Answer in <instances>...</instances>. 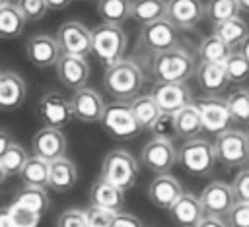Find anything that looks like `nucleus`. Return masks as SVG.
Instances as JSON below:
<instances>
[{
    "instance_id": "nucleus-7",
    "label": "nucleus",
    "mask_w": 249,
    "mask_h": 227,
    "mask_svg": "<svg viewBox=\"0 0 249 227\" xmlns=\"http://www.w3.org/2000/svg\"><path fill=\"white\" fill-rule=\"evenodd\" d=\"M99 122L103 124L105 132L109 136H113L115 140H130V138L138 136L142 130L130 111L128 101H113V103L105 105V111H103Z\"/></svg>"
},
{
    "instance_id": "nucleus-18",
    "label": "nucleus",
    "mask_w": 249,
    "mask_h": 227,
    "mask_svg": "<svg viewBox=\"0 0 249 227\" xmlns=\"http://www.w3.org/2000/svg\"><path fill=\"white\" fill-rule=\"evenodd\" d=\"M31 149H33V155L51 163L58 157H64V153H66V136L62 134L60 128L43 126L41 130L35 132V136L31 140Z\"/></svg>"
},
{
    "instance_id": "nucleus-50",
    "label": "nucleus",
    "mask_w": 249,
    "mask_h": 227,
    "mask_svg": "<svg viewBox=\"0 0 249 227\" xmlns=\"http://www.w3.org/2000/svg\"><path fill=\"white\" fill-rule=\"evenodd\" d=\"M49 10H64L72 0H45Z\"/></svg>"
},
{
    "instance_id": "nucleus-41",
    "label": "nucleus",
    "mask_w": 249,
    "mask_h": 227,
    "mask_svg": "<svg viewBox=\"0 0 249 227\" xmlns=\"http://www.w3.org/2000/svg\"><path fill=\"white\" fill-rule=\"evenodd\" d=\"M117 213L97 208V206H89L84 210V217H86V227H111L113 217Z\"/></svg>"
},
{
    "instance_id": "nucleus-12",
    "label": "nucleus",
    "mask_w": 249,
    "mask_h": 227,
    "mask_svg": "<svg viewBox=\"0 0 249 227\" xmlns=\"http://www.w3.org/2000/svg\"><path fill=\"white\" fill-rule=\"evenodd\" d=\"M37 114L49 128H62L72 120L70 99L56 91H47L37 103Z\"/></svg>"
},
{
    "instance_id": "nucleus-21",
    "label": "nucleus",
    "mask_w": 249,
    "mask_h": 227,
    "mask_svg": "<svg viewBox=\"0 0 249 227\" xmlns=\"http://www.w3.org/2000/svg\"><path fill=\"white\" fill-rule=\"evenodd\" d=\"M169 215L177 227H196V223L204 217V210L200 198L193 192H183L169 208Z\"/></svg>"
},
{
    "instance_id": "nucleus-22",
    "label": "nucleus",
    "mask_w": 249,
    "mask_h": 227,
    "mask_svg": "<svg viewBox=\"0 0 249 227\" xmlns=\"http://www.w3.org/2000/svg\"><path fill=\"white\" fill-rule=\"evenodd\" d=\"M27 95V85L23 78L16 72H0V109H18Z\"/></svg>"
},
{
    "instance_id": "nucleus-45",
    "label": "nucleus",
    "mask_w": 249,
    "mask_h": 227,
    "mask_svg": "<svg viewBox=\"0 0 249 227\" xmlns=\"http://www.w3.org/2000/svg\"><path fill=\"white\" fill-rule=\"evenodd\" d=\"M56 227H86L84 210H78V208L64 210V211L58 215Z\"/></svg>"
},
{
    "instance_id": "nucleus-15",
    "label": "nucleus",
    "mask_w": 249,
    "mask_h": 227,
    "mask_svg": "<svg viewBox=\"0 0 249 227\" xmlns=\"http://www.w3.org/2000/svg\"><path fill=\"white\" fill-rule=\"evenodd\" d=\"M204 17L202 0H165V19L179 31L193 29Z\"/></svg>"
},
{
    "instance_id": "nucleus-25",
    "label": "nucleus",
    "mask_w": 249,
    "mask_h": 227,
    "mask_svg": "<svg viewBox=\"0 0 249 227\" xmlns=\"http://www.w3.org/2000/svg\"><path fill=\"white\" fill-rule=\"evenodd\" d=\"M195 78H196L200 89L206 91L208 95H220L228 87V83H230V80L226 76V70H224V64L200 62L196 66Z\"/></svg>"
},
{
    "instance_id": "nucleus-27",
    "label": "nucleus",
    "mask_w": 249,
    "mask_h": 227,
    "mask_svg": "<svg viewBox=\"0 0 249 227\" xmlns=\"http://www.w3.org/2000/svg\"><path fill=\"white\" fill-rule=\"evenodd\" d=\"M173 126H175V136L183 138V140H191V138H198V134L204 130L202 128V120H200V113L195 107V101L183 109H179L177 113H173Z\"/></svg>"
},
{
    "instance_id": "nucleus-6",
    "label": "nucleus",
    "mask_w": 249,
    "mask_h": 227,
    "mask_svg": "<svg viewBox=\"0 0 249 227\" xmlns=\"http://www.w3.org/2000/svg\"><path fill=\"white\" fill-rule=\"evenodd\" d=\"M216 161L226 167H243L249 161V136L243 130H224L214 140Z\"/></svg>"
},
{
    "instance_id": "nucleus-13",
    "label": "nucleus",
    "mask_w": 249,
    "mask_h": 227,
    "mask_svg": "<svg viewBox=\"0 0 249 227\" xmlns=\"http://www.w3.org/2000/svg\"><path fill=\"white\" fill-rule=\"evenodd\" d=\"M70 109H72V118L86 122V124H93L101 120L105 103L95 89L84 85L76 89L74 95L70 97Z\"/></svg>"
},
{
    "instance_id": "nucleus-30",
    "label": "nucleus",
    "mask_w": 249,
    "mask_h": 227,
    "mask_svg": "<svg viewBox=\"0 0 249 227\" xmlns=\"http://www.w3.org/2000/svg\"><path fill=\"white\" fill-rule=\"evenodd\" d=\"M128 103H130V111H132V114H134V118H136V122L140 124L142 130H144V128L150 130V126H152V124L156 122V118L161 114V111L158 109V105H156V101L152 99L150 93H148V95H136V97L130 99Z\"/></svg>"
},
{
    "instance_id": "nucleus-55",
    "label": "nucleus",
    "mask_w": 249,
    "mask_h": 227,
    "mask_svg": "<svg viewBox=\"0 0 249 227\" xmlns=\"http://www.w3.org/2000/svg\"><path fill=\"white\" fill-rule=\"evenodd\" d=\"M247 136H249V128H247Z\"/></svg>"
},
{
    "instance_id": "nucleus-1",
    "label": "nucleus",
    "mask_w": 249,
    "mask_h": 227,
    "mask_svg": "<svg viewBox=\"0 0 249 227\" xmlns=\"http://www.w3.org/2000/svg\"><path fill=\"white\" fill-rule=\"evenodd\" d=\"M103 85L115 101H130L140 95V89L144 85V74L136 62L121 58L111 66H105Z\"/></svg>"
},
{
    "instance_id": "nucleus-53",
    "label": "nucleus",
    "mask_w": 249,
    "mask_h": 227,
    "mask_svg": "<svg viewBox=\"0 0 249 227\" xmlns=\"http://www.w3.org/2000/svg\"><path fill=\"white\" fill-rule=\"evenodd\" d=\"M6 177H8V175L4 173V169H2V165H0V184H2L4 180H6Z\"/></svg>"
},
{
    "instance_id": "nucleus-52",
    "label": "nucleus",
    "mask_w": 249,
    "mask_h": 227,
    "mask_svg": "<svg viewBox=\"0 0 249 227\" xmlns=\"http://www.w3.org/2000/svg\"><path fill=\"white\" fill-rule=\"evenodd\" d=\"M237 6H239V10L249 12V0H237Z\"/></svg>"
},
{
    "instance_id": "nucleus-10",
    "label": "nucleus",
    "mask_w": 249,
    "mask_h": 227,
    "mask_svg": "<svg viewBox=\"0 0 249 227\" xmlns=\"http://www.w3.org/2000/svg\"><path fill=\"white\" fill-rule=\"evenodd\" d=\"M62 54L88 56L91 52V31L80 21H64L54 35Z\"/></svg>"
},
{
    "instance_id": "nucleus-19",
    "label": "nucleus",
    "mask_w": 249,
    "mask_h": 227,
    "mask_svg": "<svg viewBox=\"0 0 249 227\" xmlns=\"http://www.w3.org/2000/svg\"><path fill=\"white\" fill-rule=\"evenodd\" d=\"M56 76L60 83L68 89H80L86 85L89 78V64L84 56H74V54H60V58L54 64Z\"/></svg>"
},
{
    "instance_id": "nucleus-35",
    "label": "nucleus",
    "mask_w": 249,
    "mask_h": 227,
    "mask_svg": "<svg viewBox=\"0 0 249 227\" xmlns=\"http://www.w3.org/2000/svg\"><path fill=\"white\" fill-rule=\"evenodd\" d=\"M226 105L233 122L249 124V89H243V87L233 89L226 97Z\"/></svg>"
},
{
    "instance_id": "nucleus-16",
    "label": "nucleus",
    "mask_w": 249,
    "mask_h": 227,
    "mask_svg": "<svg viewBox=\"0 0 249 227\" xmlns=\"http://www.w3.org/2000/svg\"><path fill=\"white\" fill-rule=\"evenodd\" d=\"M198 198H200L204 215H218V217H222L235 204V196H233L231 184H226L222 180H212L210 184H206Z\"/></svg>"
},
{
    "instance_id": "nucleus-23",
    "label": "nucleus",
    "mask_w": 249,
    "mask_h": 227,
    "mask_svg": "<svg viewBox=\"0 0 249 227\" xmlns=\"http://www.w3.org/2000/svg\"><path fill=\"white\" fill-rule=\"evenodd\" d=\"M78 180V169L76 163L68 157H58L54 161L49 163V180H47V188L62 194L68 192Z\"/></svg>"
},
{
    "instance_id": "nucleus-26",
    "label": "nucleus",
    "mask_w": 249,
    "mask_h": 227,
    "mask_svg": "<svg viewBox=\"0 0 249 227\" xmlns=\"http://www.w3.org/2000/svg\"><path fill=\"white\" fill-rule=\"evenodd\" d=\"M212 35H216L226 47H230L231 50H235L249 37V25H247V21L241 16H235V17H230L226 21L216 23Z\"/></svg>"
},
{
    "instance_id": "nucleus-38",
    "label": "nucleus",
    "mask_w": 249,
    "mask_h": 227,
    "mask_svg": "<svg viewBox=\"0 0 249 227\" xmlns=\"http://www.w3.org/2000/svg\"><path fill=\"white\" fill-rule=\"evenodd\" d=\"M27 157H29V155H27L25 147H23L21 144L14 142V144L6 149V153L0 157V165H2V169H4V173H6L8 177L19 175V171H21V167L25 165Z\"/></svg>"
},
{
    "instance_id": "nucleus-51",
    "label": "nucleus",
    "mask_w": 249,
    "mask_h": 227,
    "mask_svg": "<svg viewBox=\"0 0 249 227\" xmlns=\"http://www.w3.org/2000/svg\"><path fill=\"white\" fill-rule=\"evenodd\" d=\"M239 50L243 52V56H245V58H247V62H249V37H247V39H245V43L239 47Z\"/></svg>"
},
{
    "instance_id": "nucleus-24",
    "label": "nucleus",
    "mask_w": 249,
    "mask_h": 227,
    "mask_svg": "<svg viewBox=\"0 0 249 227\" xmlns=\"http://www.w3.org/2000/svg\"><path fill=\"white\" fill-rule=\"evenodd\" d=\"M89 202H91V206L119 213V211H123V206H124V192L121 188H117L115 184H111L103 178H97L89 188Z\"/></svg>"
},
{
    "instance_id": "nucleus-33",
    "label": "nucleus",
    "mask_w": 249,
    "mask_h": 227,
    "mask_svg": "<svg viewBox=\"0 0 249 227\" xmlns=\"http://www.w3.org/2000/svg\"><path fill=\"white\" fill-rule=\"evenodd\" d=\"M14 204L27 208V210H31L43 217V213L49 208V194L41 186H23L21 192L14 198Z\"/></svg>"
},
{
    "instance_id": "nucleus-36",
    "label": "nucleus",
    "mask_w": 249,
    "mask_h": 227,
    "mask_svg": "<svg viewBox=\"0 0 249 227\" xmlns=\"http://www.w3.org/2000/svg\"><path fill=\"white\" fill-rule=\"evenodd\" d=\"M239 12L241 10L237 6V0H208L204 4V17H208L214 25L239 16Z\"/></svg>"
},
{
    "instance_id": "nucleus-43",
    "label": "nucleus",
    "mask_w": 249,
    "mask_h": 227,
    "mask_svg": "<svg viewBox=\"0 0 249 227\" xmlns=\"http://www.w3.org/2000/svg\"><path fill=\"white\" fill-rule=\"evenodd\" d=\"M150 132L154 134V138H165V140H173L175 138V126H173V114H165L161 113L156 122L150 126Z\"/></svg>"
},
{
    "instance_id": "nucleus-17",
    "label": "nucleus",
    "mask_w": 249,
    "mask_h": 227,
    "mask_svg": "<svg viewBox=\"0 0 249 227\" xmlns=\"http://www.w3.org/2000/svg\"><path fill=\"white\" fill-rule=\"evenodd\" d=\"M25 52H27L29 62L37 68H43V70L53 68L62 54L56 39L53 35H47V33L29 37L27 45H25Z\"/></svg>"
},
{
    "instance_id": "nucleus-9",
    "label": "nucleus",
    "mask_w": 249,
    "mask_h": 227,
    "mask_svg": "<svg viewBox=\"0 0 249 227\" xmlns=\"http://www.w3.org/2000/svg\"><path fill=\"white\" fill-rule=\"evenodd\" d=\"M140 161L144 163L146 169H150L156 175L169 173L177 163V147H175L173 140L152 138L150 142L144 144Z\"/></svg>"
},
{
    "instance_id": "nucleus-11",
    "label": "nucleus",
    "mask_w": 249,
    "mask_h": 227,
    "mask_svg": "<svg viewBox=\"0 0 249 227\" xmlns=\"http://www.w3.org/2000/svg\"><path fill=\"white\" fill-rule=\"evenodd\" d=\"M152 99L156 101L158 109L165 114H173L179 109L193 103V93L187 83H169V81H158L154 83L150 91Z\"/></svg>"
},
{
    "instance_id": "nucleus-49",
    "label": "nucleus",
    "mask_w": 249,
    "mask_h": 227,
    "mask_svg": "<svg viewBox=\"0 0 249 227\" xmlns=\"http://www.w3.org/2000/svg\"><path fill=\"white\" fill-rule=\"evenodd\" d=\"M0 227H14L12 217H10V211H8V206L0 208Z\"/></svg>"
},
{
    "instance_id": "nucleus-56",
    "label": "nucleus",
    "mask_w": 249,
    "mask_h": 227,
    "mask_svg": "<svg viewBox=\"0 0 249 227\" xmlns=\"http://www.w3.org/2000/svg\"><path fill=\"white\" fill-rule=\"evenodd\" d=\"M247 165H249V161H247Z\"/></svg>"
},
{
    "instance_id": "nucleus-54",
    "label": "nucleus",
    "mask_w": 249,
    "mask_h": 227,
    "mask_svg": "<svg viewBox=\"0 0 249 227\" xmlns=\"http://www.w3.org/2000/svg\"><path fill=\"white\" fill-rule=\"evenodd\" d=\"M10 0H0V6H4V4H8Z\"/></svg>"
},
{
    "instance_id": "nucleus-5",
    "label": "nucleus",
    "mask_w": 249,
    "mask_h": 227,
    "mask_svg": "<svg viewBox=\"0 0 249 227\" xmlns=\"http://www.w3.org/2000/svg\"><path fill=\"white\" fill-rule=\"evenodd\" d=\"M138 177V163L126 149H113L105 155L101 163V177L103 180L115 184L123 192L130 190Z\"/></svg>"
},
{
    "instance_id": "nucleus-8",
    "label": "nucleus",
    "mask_w": 249,
    "mask_h": 227,
    "mask_svg": "<svg viewBox=\"0 0 249 227\" xmlns=\"http://www.w3.org/2000/svg\"><path fill=\"white\" fill-rule=\"evenodd\" d=\"M138 45L152 54L169 50L173 47H179V29L171 25L165 17L146 23L138 33Z\"/></svg>"
},
{
    "instance_id": "nucleus-29",
    "label": "nucleus",
    "mask_w": 249,
    "mask_h": 227,
    "mask_svg": "<svg viewBox=\"0 0 249 227\" xmlns=\"http://www.w3.org/2000/svg\"><path fill=\"white\" fill-rule=\"evenodd\" d=\"M130 17L140 25L165 17V0H130Z\"/></svg>"
},
{
    "instance_id": "nucleus-46",
    "label": "nucleus",
    "mask_w": 249,
    "mask_h": 227,
    "mask_svg": "<svg viewBox=\"0 0 249 227\" xmlns=\"http://www.w3.org/2000/svg\"><path fill=\"white\" fill-rule=\"evenodd\" d=\"M111 227H142V221H140L136 215H130V213H123V211H119V213L113 217Z\"/></svg>"
},
{
    "instance_id": "nucleus-32",
    "label": "nucleus",
    "mask_w": 249,
    "mask_h": 227,
    "mask_svg": "<svg viewBox=\"0 0 249 227\" xmlns=\"http://www.w3.org/2000/svg\"><path fill=\"white\" fill-rule=\"evenodd\" d=\"M97 16L103 23L123 25L130 17V0H97Z\"/></svg>"
},
{
    "instance_id": "nucleus-20",
    "label": "nucleus",
    "mask_w": 249,
    "mask_h": 227,
    "mask_svg": "<svg viewBox=\"0 0 249 227\" xmlns=\"http://www.w3.org/2000/svg\"><path fill=\"white\" fill-rule=\"evenodd\" d=\"M183 194V186L181 182L171 177L169 173L158 175L152 178V182L148 184V198L156 208L161 210H169L171 204Z\"/></svg>"
},
{
    "instance_id": "nucleus-37",
    "label": "nucleus",
    "mask_w": 249,
    "mask_h": 227,
    "mask_svg": "<svg viewBox=\"0 0 249 227\" xmlns=\"http://www.w3.org/2000/svg\"><path fill=\"white\" fill-rule=\"evenodd\" d=\"M224 70L231 83H241V81L249 80V62L239 49L230 52V56L224 62Z\"/></svg>"
},
{
    "instance_id": "nucleus-28",
    "label": "nucleus",
    "mask_w": 249,
    "mask_h": 227,
    "mask_svg": "<svg viewBox=\"0 0 249 227\" xmlns=\"http://www.w3.org/2000/svg\"><path fill=\"white\" fill-rule=\"evenodd\" d=\"M25 17L16 4L8 2L0 6V39H18L25 29Z\"/></svg>"
},
{
    "instance_id": "nucleus-14",
    "label": "nucleus",
    "mask_w": 249,
    "mask_h": 227,
    "mask_svg": "<svg viewBox=\"0 0 249 227\" xmlns=\"http://www.w3.org/2000/svg\"><path fill=\"white\" fill-rule=\"evenodd\" d=\"M195 107L200 113V120H202L204 130L218 134V132H224L230 128L231 116H230L226 99H222L218 95H208V97L195 101Z\"/></svg>"
},
{
    "instance_id": "nucleus-42",
    "label": "nucleus",
    "mask_w": 249,
    "mask_h": 227,
    "mask_svg": "<svg viewBox=\"0 0 249 227\" xmlns=\"http://www.w3.org/2000/svg\"><path fill=\"white\" fill-rule=\"evenodd\" d=\"M228 227H249V202H235L224 215Z\"/></svg>"
},
{
    "instance_id": "nucleus-44",
    "label": "nucleus",
    "mask_w": 249,
    "mask_h": 227,
    "mask_svg": "<svg viewBox=\"0 0 249 227\" xmlns=\"http://www.w3.org/2000/svg\"><path fill=\"white\" fill-rule=\"evenodd\" d=\"M231 190L235 196V202H249V169H241L233 182H231Z\"/></svg>"
},
{
    "instance_id": "nucleus-2",
    "label": "nucleus",
    "mask_w": 249,
    "mask_h": 227,
    "mask_svg": "<svg viewBox=\"0 0 249 227\" xmlns=\"http://www.w3.org/2000/svg\"><path fill=\"white\" fill-rule=\"evenodd\" d=\"M150 68L158 81H169V83H185L196 72L195 58L191 56L189 50L181 47H173L169 50L152 54Z\"/></svg>"
},
{
    "instance_id": "nucleus-47",
    "label": "nucleus",
    "mask_w": 249,
    "mask_h": 227,
    "mask_svg": "<svg viewBox=\"0 0 249 227\" xmlns=\"http://www.w3.org/2000/svg\"><path fill=\"white\" fill-rule=\"evenodd\" d=\"M196 227H228V225H226L224 217H218V215H204V217L196 223Z\"/></svg>"
},
{
    "instance_id": "nucleus-31",
    "label": "nucleus",
    "mask_w": 249,
    "mask_h": 227,
    "mask_svg": "<svg viewBox=\"0 0 249 227\" xmlns=\"http://www.w3.org/2000/svg\"><path fill=\"white\" fill-rule=\"evenodd\" d=\"M21 180L25 182V186H41L47 188V180H49V161L37 157V155H29L25 165L19 171Z\"/></svg>"
},
{
    "instance_id": "nucleus-39",
    "label": "nucleus",
    "mask_w": 249,
    "mask_h": 227,
    "mask_svg": "<svg viewBox=\"0 0 249 227\" xmlns=\"http://www.w3.org/2000/svg\"><path fill=\"white\" fill-rule=\"evenodd\" d=\"M8 211H10V217H12V223L14 227H37L39 221H41V215L27 210V208H21L18 204H10L8 206Z\"/></svg>"
},
{
    "instance_id": "nucleus-3",
    "label": "nucleus",
    "mask_w": 249,
    "mask_h": 227,
    "mask_svg": "<svg viewBox=\"0 0 249 227\" xmlns=\"http://www.w3.org/2000/svg\"><path fill=\"white\" fill-rule=\"evenodd\" d=\"M128 37L121 25L115 23H99L91 29V52L105 66L119 62L126 50Z\"/></svg>"
},
{
    "instance_id": "nucleus-34",
    "label": "nucleus",
    "mask_w": 249,
    "mask_h": 227,
    "mask_svg": "<svg viewBox=\"0 0 249 227\" xmlns=\"http://www.w3.org/2000/svg\"><path fill=\"white\" fill-rule=\"evenodd\" d=\"M231 49L226 47L216 35H208L200 41L198 45V58L200 62H208V64H224L226 58L230 56Z\"/></svg>"
},
{
    "instance_id": "nucleus-4",
    "label": "nucleus",
    "mask_w": 249,
    "mask_h": 227,
    "mask_svg": "<svg viewBox=\"0 0 249 227\" xmlns=\"http://www.w3.org/2000/svg\"><path fill=\"white\" fill-rule=\"evenodd\" d=\"M179 165L195 177H206L214 169L216 163V151L214 144H210L204 138H191L185 140V144L177 151Z\"/></svg>"
},
{
    "instance_id": "nucleus-40",
    "label": "nucleus",
    "mask_w": 249,
    "mask_h": 227,
    "mask_svg": "<svg viewBox=\"0 0 249 227\" xmlns=\"http://www.w3.org/2000/svg\"><path fill=\"white\" fill-rule=\"evenodd\" d=\"M16 6L25 17V21H39L49 12L45 0H16Z\"/></svg>"
},
{
    "instance_id": "nucleus-48",
    "label": "nucleus",
    "mask_w": 249,
    "mask_h": 227,
    "mask_svg": "<svg viewBox=\"0 0 249 227\" xmlns=\"http://www.w3.org/2000/svg\"><path fill=\"white\" fill-rule=\"evenodd\" d=\"M12 144H14L12 134H10L8 130H2V128H0V157L6 153V149H8Z\"/></svg>"
}]
</instances>
